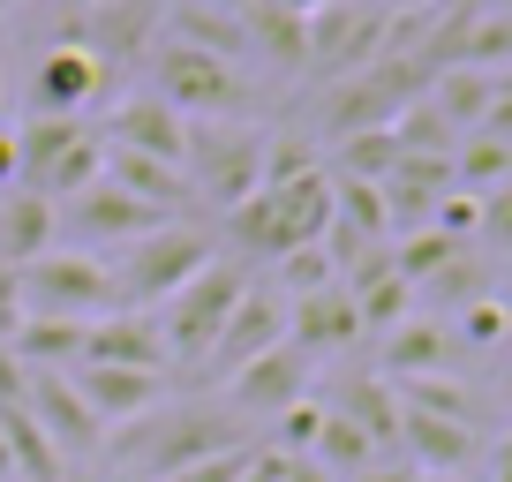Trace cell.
<instances>
[{
    "label": "cell",
    "mask_w": 512,
    "mask_h": 482,
    "mask_svg": "<svg viewBox=\"0 0 512 482\" xmlns=\"http://www.w3.org/2000/svg\"><path fill=\"white\" fill-rule=\"evenodd\" d=\"M219 452H249V422L226 400H159L144 422L113 430V460H121L113 475L166 482L196 460H219Z\"/></svg>",
    "instance_id": "obj_1"
},
{
    "label": "cell",
    "mask_w": 512,
    "mask_h": 482,
    "mask_svg": "<svg viewBox=\"0 0 512 482\" xmlns=\"http://www.w3.org/2000/svg\"><path fill=\"white\" fill-rule=\"evenodd\" d=\"M211 264H219V241H211L204 226L166 219V226H151L144 241L121 249V264H113V302L151 317V309H166L196 272H211Z\"/></svg>",
    "instance_id": "obj_2"
},
{
    "label": "cell",
    "mask_w": 512,
    "mask_h": 482,
    "mask_svg": "<svg viewBox=\"0 0 512 482\" xmlns=\"http://www.w3.org/2000/svg\"><path fill=\"white\" fill-rule=\"evenodd\" d=\"M16 287H23V317H53V324H91L106 309H121L113 302V264L91 249H46L16 272Z\"/></svg>",
    "instance_id": "obj_3"
},
{
    "label": "cell",
    "mask_w": 512,
    "mask_h": 482,
    "mask_svg": "<svg viewBox=\"0 0 512 482\" xmlns=\"http://www.w3.org/2000/svg\"><path fill=\"white\" fill-rule=\"evenodd\" d=\"M181 174L196 196H211L219 211L249 204L264 189V136L241 129V121H189V151H181Z\"/></svg>",
    "instance_id": "obj_4"
},
{
    "label": "cell",
    "mask_w": 512,
    "mask_h": 482,
    "mask_svg": "<svg viewBox=\"0 0 512 482\" xmlns=\"http://www.w3.org/2000/svg\"><path fill=\"white\" fill-rule=\"evenodd\" d=\"M249 287H256V279L241 272V264H211V272H196V279H189V287H181L166 309H151V317H159L166 354H174V362H196V370H204V354L219 347L226 317L241 309V294H249Z\"/></svg>",
    "instance_id": "obj_5"
},
{
    "label": "cell",
    "mask_w": 512,
    "mask_h": 482,
    "mask_svg": "<svg viewBox=\"0 0 512 482\" xmlns=\"http://www.w3.org/2000/svg\"><path fill=\"white\" fill-rule=\"evenodd\" d=\"M151 91L166 98V106L181 113V121H226V113L241 106V68L234 61H219V53H196V46H151Z\"/></svg>",
    "instance_id": "obj_6"
},
{
    "label": "cell",
    "mask_w": 512,
    "mask_h": 482,
    "mask_svg": "<svg viewBox=\"0 0 512 482\" xmlns=\"http://www.w3.org/2000/svg\"><path fill=\"white\" fill-rule=\"evenodd\" d=\"M384 53V8H347V0H324L309 16V68L332 83L362 76L369 61Z\"/></svg>",
    "instance_id": "obj_7"
},
{
    "label": "cell",
    "mask_w": 512,
    "mask_h": 482,
    "mask_svg": "<svg viewBox=\"0 0 512 482\" xmlns=\"http://www.w3.org/2000/svg\"><path fill=\"white\" fill-rule=\"evenodd\" d=\"M23 407H31V422L46 430V445L61 452V460H91V452L106 445V422L91 415V400L76 392V377H68V370H31Z\"/></svg>",
    "instance_id": "obj_8"
},
{
    "label": "cell",
    "mask_w": 512,
    "mask_h": 482,
    "mask_svg": "<svg viewBox=\"0 0 512 482\" xmlns=\"http://www.w3.org/2000/svg\"><path fill=\"white\" fill-rule=\"evenodd\" d=\"M309 370H317V362H309L302 347H287V339H279L272 354H256L249 370L226 377V407H234L241 422H279L294 400H309Z\"/></svg>",
    "instance_id": "obj_9"
},
{
    "label": "cell",
    "mask_w": 512,
    "mask_h": 482,
    "mask_svg": "<svg viewBox=\"0 0 512 482\" xmlns=\"http://www.w3.org/2000/svg\"><path fill=\"white\" fill-rule=\"evenodd\" d=\"M151 226H166V219L151 204H136L128 189H113V181H98V189H83L76 204H61V234H76V249H91V257L144 241Z\"/></svg>",
    "instance_id": "obj_10"
},
{
    "label": "cell",
    "mask_w": 512,
    "mask_h": 482,
    "mask_svg": "<svg viewBox=\"0 0 512 482\" xmlns=\"http://www.w3.org/2000/svg\"><path fill=\"white\" fill-rule=\"evenodd\" d=\"M166 339H159V317L144 309H106V317L83 324V362L76 370H144V377H166Z\"/></svg>",
    "instance_id": "obj_11"
},
{
    "label": "cell",
    "mask_w": 512,
    "mask_h": 482,
    "mask_svg": "<svg viewBox=\"0 0 512 482\" xmlns=\"http://www.w3.org/2000/svg\"><path fill=\"white\" fill-rule=\"evenodd\" d=\"M279 339H287V302H279L272 287H249V294H241V309L226 317L219 347L204 354V377H211V385H226L234 370H249L256 354H272Z\"/></svg>",
    "instance_id": "obj_12"
},
{
    "label": "cell",
    "mask_w": 512,
    "mask_h": 482,
    "mask_svg": "<svg viewBox=\"0 0 512 482\" xmlns=\"http://www.w3.org/2000/svg\"><path fill=\"white\" fill-rule=\"evenodd\" d=\"M98 136H106L113 151H144V159H166V166H181V151H189V121H181L159 91H128L121 106L98 121Z\"/></svg>",
    "instance_id": "obj_13"
},
{
    "label": "cell",
    "mask_w": 512,
    "mask_h": 482,
    "mask_svg": "<svg viewBox=\"0 0 512 482\" xmlns=\"http://www.w3.org/2000/svg\"><path fill=\"white\" fill-rule=\"evenodd\" d=\"M106 91V68H98L91 46H53L46 61L31 68V113H61V121H83V106H98Z\"/></svg>",
    "instance_id": "obj_14"
},
{
    "label": "cell",
    "mask_w": 512,
    "mask_h": 482,
    "mask_svg": "<svg viewBox=\"0 0 512 482\" xmlns=\"http://www.w3.org/2000/svg\"><path fill=\"white\" fill-rule=\"evenodd\" d=\"M452 324L445 317H407L384 332V354H377V377L384 385H415V377H445L452 370Z\"/></svg>",
    "instance_id": "obj_15"
},
{
    "label": "cell",
    "mask_w": 512,
    "mask_h": 482,
    "mask_svg": "<svg viewBox=\"0 0 512 482\" xmlns=\"http://www.w3.org/2000/svg\"><path fill=\"white\" fill-rule=\"evenodd\" d=\"M475 452H482V430L400 407V460L415 467V475H467V467H475Z\"/></svg>",
    "instance_id": "obj_16"
},
{
    "label": "cell",
    "mask_w": 512,
    "mask_h": 482,
    "mask_svg": "<svg viewBox=\"0 0 512 482\" xmlns=\"http://www.w3.org/2000/svg\"><path fill=\"white\" fill-rule=\"evenodd\" d=\"M347 339H362V317H354L347 287H317V294H302V302H287V347H302L309 362H317V354H339Z\"/></svg>",
    "instance_id": "obj_17"
},
{
    "label": "cell",
    "mask_w": 512,
    "mask_h": 482,
    "mask_svg": "<svg viewBox=\"0 0 512 482\" xmlns=\"http://www.w3.org/2000/svg\"><path fill=\"white\" fill-rule=\"evenodd\" d=\"M452 196V159H407L384 174V211H392V241L415 234V226H430V211Z\"/></svg>",
    "instance_id": "obj_18"
},
{
    "label": "cell",
    "mask_w": 512,
    "mask_h": 482,
    "mask_svg": "<svg viewBox=\"0 0 512 482\" xmlns=\"http://www.w3.org/2000/svg\"><path fill=\"white\" fill-rule=\"evenodd\" d=\"M68 377H76V392L91 400V415L106 422V430H128V422H144L151 407L166 400V385L144 377V370H68Z\"/></svg>",
    "instance_id": "obj_19"
},
{
    "label": "cell",
    "mask_w": 512,
    "mask_h": 482,
    "mask_svg": "<svg viewBox=\"0 0 512 482\" xmlns=\"http://www.w3.org/2000/svg\"><path fill=\"white\" fill-rule=\"evenodd\" d=\"M46 249H61V211H53L46 196L16 189L8 204H0V264H8V272H23V264L46 257Z\"/></svg>",
    "instance_id": "obj_20"
},
{
    "label": "cell",
    "mask_w": 512,
    "mask_h": 482,
    "mask_svg": "<svg viewBox=\"0 0 512 482\" xmlns=\"http://www.w3.org/2000/svg\"><path fill=\"white\" fill-rule=\"evenodd\" d=\"M106 181H113V189H128L136 204H151L159 219H174V211L196 196L181 166H166V159H144V151H113V144H106Z\"/></svg>",
    "instance_id": "obj_21"
},
{
    "label": "cell",
    "mask_w": 512,
    "mask_h": 482,
    "mask_svg": "<svg viewBox=\"0 0 512 482\" xmlns=\"http://www.w3.org/2000/svg\"><path fill=\"white\" fill-rule=\"evenodd\" d=\"M324 407H332V415H347L377 452H400V392L384 385V377H347Z\"/></svg>",
    "instance_id": "obj_22"
},
{
    "label": "cell",
    "mask_w": 512,
    "mask_h": 482,
    "mask_svg": "<svg viewBox=\"0 0 512 482\" xmlns=\"http://www.w3.org/2000/svg\"><path fill=\"white\" fill-rule=\"evenodd\" d=\"M317 121H324V136H332V144H347V136L392 129V121H400V106H392L369 76H347V83H332V98L317 106Z\"/></svg>",
    "instance_id": "obj_23"
},
{
    "label": "cell",
    "mask_w": 512,
    "mask_h": 482,
    "mask_svg": "<svg viewBox=\"0 0 512 482\" xmlns=\"http://www.w3.org/2000/svg\"><path fill=\"white\" fill-rule=\"evenodd\" d=\"M91 38H98V46H91L98 68L151 53V38H159V0H113V8H98V16H91Z\"/></svg>",
    "instance_id": "obj_24"
},
{
    "label": "cell",
    "mask_w": 512,
    "mask_h": 482,
    "mask_svg": "<svg viewBox=\"0 0 512 482\" xmlns=\"http://www.w3.org/2000/svg\"><path fill=\"white\" fill-rule=\"evenodd\" d=\"M166 38H174V46H196V53H219V61L249 53V31H241V16H226V8H204V0H174Z\"/></svg>",
    "instance_id": "obj_25"
},
{
    "label": "cell",
    "mask_w": 512,
    "mask_h": 482,
    "mask_svg": "<svg viewBox=\"0 0 512 482\" xmlns=\"http://www.w3.org/2000/svg\"><path fill=\"white\" fill-rule=\"evenodd\" d=\"M98 181H106V136H98V121H91V136H83V144H68L61 159L31 181V196H46V204L61 211V204H76L83 189H98Z\"/></svg>",
    "instance_id": "obj_26"
},
{
    "label": "cell",
    "mask_w": 512,
    "mask_h": 482,
    "mask_svg": "<svg viewBox=\"0 0 512 482\" xmlns=\"http://www.w3.org/2000/svg\"><path fill=\"white\" fill-rule=\"evenodd\" d=\"M241 31H249V46L272 68H309V16H287L272 0H256L249 16H241Z\"/></svg>",
    "instance_id": "obj_27"
},
{
    "label": "cell",
    "mask_w": 512,
    "mask_h": 482,
    "mask_svg": "<svg viewBox=\"0 0 512 482\" xmlns=\"http://www.w3.org/2000/svg\"><path fill=\"white\" fill-rule=\"evenodd\" d=\"M490 76H482V68H437L430 76V106L445 113V129L452 136H475L482 129V113H490Z\"/></svg>",
    "instance_id": "obj_28"
},
{
    "label": "cell",
    "mask_w": 512,
    "mask_h": 482,
    "mask_svg": "<svg viewBox=\"0 0 512 482\" xmlns=\"http://www.w3.org/2000/svg\"><path fill=\"white\" fill-rule=\"evenodd\" d=\"M83 136H91V121H61V113H31V129L16 136V181L31 189V181L46 174V166L61 159L68 144H83Z\"/></svg>",
    "instance_id": "obj_29"
},
{
    "label": "cell",
    "mask_w": 512,
    "mask_h": 482,
    "mask_svg": "<svg viewBox=\"0 0 512 482\" xmlns=\"http://www.w3.org/2000/svg\"><path fill=\"white\" fill-rule=\"evenodd\" d=\"M512 181V144H497V136H460V151H452V189L467 196H497Z\"/></svg>",
    "instance_id": "obj_30"
},
{
    "label": "cell",
    "mask_w": 512,
    "mask_h": 482,
    "mask_svg": "<svg viewBox=\"0 0 512 482\" xmlns=\"http://www.w3.org/2000/svg\"><path fill=\"white\" fill-rule=\"evenodd\" d=\"M309 460H317L324 475H339V482H347V475H362L369 460H384V452L369 445V437L354 430L347 415H332V407H324V430H317V445H309Z\"/></svg>",
    "instance_id": "obj_31"
},
{
    "label": "cell",
    "mask_w": 512,
    "mask_h": 482,
    "mask_svg": "<svg viewBox=\"0 0 512 482\" xmlns=\"http://www.w3.org/2000/svg\"><path fill=\"white\" fill-rule=\"evenodd\" d=\"M452 257H460V241H452V234H437V226H415V234H400V241H392V272H400L407 287H430V279L445 272Z\"/></svg>",
    "instance_id": "obj_32"
},
{
    "label": "cell",
    "mask_w": 512,
    "mask_h": 482,
    "mask_svg": "<svg viewBox=\"0 0 512 482\" xmlns=\"http://www.w3.org/2000/svg\"><path fill=\"white\" fill-rule=\"evenodd\" d=\"M400 392V407H415V415H437V422H467L475 430V392L460 385V377H415V385H392Z\"/></svg>",
    "instance_id": "obj_33"
},
{
    "label": "cell",
    "mask_w": 512,
    "mask_h": 482,
    "mask_svg": "<svg viewBox=\"0 0 512 482\" xmlns=\"http://www.w3.org/2000/svg\"><path fill=\"white\" fill-rule=\"evenodd\" d=\"M392 166H400V136H392V129H369V136H347V144H339V166H332V174L377 181V189H384V174H392Z\"/></svg>",
    "instance_id": "obj_34"
},
{
    "label": "cell",
    "mask_w": 512,
    "mask_h": 482,
    "mask_svg": "<svg viewBox=\"0 0 512 482\" xmlns=\"http://www.w3.org/2000/svg\"><path fill=\"white\" fill-rule=\"evenodd\" d=\"M482 294H490V272H482V264L467 257V249H460V257H452L445 272L430 279V302H437V309H452V317H460V309H475Z\"/></svg>",
    "instance_id": "obj_35"
},
{
    "label": "cell",
    "mask_w": 512,
    "mask_h": 482,
    "mask_svg": "<svg viewBox=\"0 0 512 482\" xmlns=\"http://www.w3.org/2000/svg\"><path fill=\"white\" fill-rule=\"evenodd\" d=\"M505 339H512V309L497 302V294H482L475 309L452 317V347H505Z\"/></svg>",
    "instance_id": "obj_36"
},
{
    "label": "cell",
    "mask_w": 512,
    "mask_h": 482,
    "mask_svg": "<svg viewBox=\"0 0 512 482\" xmlns=\"http://www.w3.org/2000/svg\"><path fill=\"white\" fill-rule=\"evenodd\" d=\"M317 430H324V400H294L287 415H279V452H287V460H309Z\"/></svg>",
    "instance_id": "obj_37"
},
{
    "label": "cell",
    "mask_w": 512,
    "mask_h": 482,
    "mask_svg": "<svg viewBox=\"0 0 512 482\" xmlns=\"http://www.w3.org/2000/svg\"><path fill=\"white\" fill-rule=\"evenodd\" d=\"M482 249H497V257H512V181L497 196H482V226H475Z\"/></svg>",
    "instance_id": "obj_38"
},
{
    "label": "cell",
    "mask_w": 512,
    "mask_h": 482,
    "mask_svg": "<svg viewBox=\"0 0 512 482\" xmlns=\"http://www.w3.org/2000/svg\"><path fill=\"white\" fill-rule=\"evenodd\" d=\"M430 226L437 234H452V241H475V226H482V196H467V189H452L445 204L430 211Z\"/></svg>",
    "instance_id": "obj_39"
},
{
    "label": "cell",
    "mask_w": 512,
    "mask_h": 482,
    "mask_svg": "<svg viewBox=\"0 0 512 482\" xmlns=\"http://www.w3.org/2000/svg\"><path fill=\"white\" fill-rule=\"evenodd\" d=\"M249 452H256V445H249ZM249 452H219V460H196V467H181V475H166V482H241Z\"/></svg>",
    "instance_id": "obj_40"
},
{
    "label": "cell",
    "mask_w": 512,
    "mask_h": 482,
    "mask_svg": "<svg viewBox=\"0 0 512 482\" xmlns=\"http://www.w3.org/2000/svg\"><path fill=\"white\" fill-rule=\"evenodd\" d=\"M16 332H23V287H16V272L0 264V347H16Z\"/></svg>",
    "instance_id": "obj_41"
},
{
    "label": "cell",
    "mask_w": 512,
    "mask_h": 482,
    "mask_svg": "<svg viewBox=\"0 0 512 482\" xmlns=\"http://www.w3.org/2000/svg\"><path fill=\"white\" fill-rule=\"evenodd\" d=\"M23 385H31L23 354H16V347H0V407H23Z\"/></svg>",
    "instance_id": "obj_42"
},
{
    "label": "cell",
    "mask_w": 512,
    "mask_h": 482,
    "mask_svg": "<svg viewBox=\"0 0 512 482\" xmlns=\"http://www.w3.org/2000/svg\"><path fill=\"white\" fill-rule=\"evenodd\" d=\"M347 482H422V475H415V467L400 460V452H384V460H369L362 475H347Z\"/></svg>",
    "instance_id": "obj_43"
},
{
    "label": "cell",
    "mask_w": 512,
    "mask_h": 482,
    "mask_svg": "<svg viewBox=\"0 0 512 482\" xmlns=\"http://www.w3.org/2000/svg\"><path fill=\"white\" fill-rule=\"evenodd\" d=\"M241 482H287V452H249Z\"/></svg>",
    "instance_id": "obj_44"
},
{
    "label": "cell",
    "mask_w": 512,
    "mask_h": 482,
    "mask_svg": "<svg viewBox=\"0 0 512 482\" xmlns=\"http://www.w3.org/2000/svg\"><path fill=\"white\" fill-rule=\"evenodd\" d=\"M490 482H512V430L497 437V452H490Z\"/></svg>",
    "instance_id": "obj_45"
},
{
    "label": "cell",
    "mask_w": 512,
    "mask_h": 482,
    "mask_svg": "<svg viewBox=\"0 0 512 482\" xmlns=\"http://www.w3.org/2000/svg\"><path fill=\"white\" fill-rule=\"evenodd\" d=\"M287 482H339V475H324L317 460H287Z\"/></svg>",
    "instance_id": "obj_46"
},
{
    "label": "cell",
    "mask_w": 512,
    "mask_h": 482,
    "mask_svg": "<svg viewBox=\"0 0 512 482\" xmlns=\"http://www.w3.org/2000/svg\"><path fill=\"white\" fill-rule=\"evenodd\" d=\"M8 181H16V136L0 129V189H8Z\"/></svg>",
    "instance_id": "obj_47"
},
{
    "label": "cell",
    "mask_w": 512,
    "mask_h": 482,
    "mask_svg": "<svg viewBox=\"0 0 512 482\" xmlns=\"http://www.w3.org/2000/svg\"><path fill=\"white\" fill-rule=\"evenodd\" d=\"M272 8H287V16H317L324 0H272Z\"/></svg>",
    "instance_id": "obj_48"
},
{
    "label": "cell",
    "mask_w": 512,
    "mask_h": 482,
    "mask_svg": "<svg viewBox=\"0 0 512 482\" xmlns=\"http://www.w3.org/2000/svg\"><path fill=\"white\" fill-rule=\"evenodd\" d=\"M490 91H497V98H512V68H497V76H490Z\"/></svg>",
    "instance_id": "obj_49"
},
{
    "label": "cell",
    "mask_w": 512,
    "mask_h": 482,
    "mask_svg": "<svg viewBox=\"0 0 512 482\" xmlns=\"http://www.w3.org/2000/svg\"><path fill=\"white\" fill-rule=\"evenodd\" d=\"M68 8H76V16H98V8H113V0H68Z\"/></svg>",
    "instance_id": "obj_50"
},
{
    "label": "cell",
    "mask_w": 512,
    "mask_h": 482,
    "mask_svg": "<svg viewBox=\"0 0 512 482\" xmlns=\"http://www.w3.org/2000/svg\"><path fill=\"white\" fill-rule=\"evenodd\" d=\"M497 302H505V309H512V257H505V294H497Z\"/></svg>",
    "instance_id": "obj_51"
},
{
    "label": "cell",
    "mask_w": 512,
    "mask_h": 482,
    "mask_svg": "<svg viewBox=\"0 0 512 482\" xmlns=\"http://www.w3.org/2000/svg\"><path fill=\"white\" fill-rule=\"evenodd\" d=\"M505 385H512V339H505Z\"/></svg>",
    "instance_id": "obj_52"
},
{
    "label": "cell",
    "mask_w": 512,
    "mask_h": 482,
    "mask_svg": "<svg viewBox=\"0 0 512 482\" xmlns=\"http://www.w3.org/2000/svg\"><path fill=\"white\" fill-rule=\"evenodd\" d=\"M422 482H467V475H422Z\"/></svg>",
    "instance_id": "obj_53"
},
{
    "label": "cell",
    "mask_w": 512,
    "mask_h": 482,
    "mask_svg": "<svg viewBox=\"0 0 512 482\" xmlns=\"http://www.w3.org/2000/svg\"><path fill=\"white\" fill-rule=\"evenodd\" d=\"M106 482H136V475H106Z\"/></svg>",
    "instance_id": "obj_54"
},
{
    "label": "cell",
    "mask_w": 512,
    "mask_h": 482,
    "mask_svg": "<svg viewBox=\"0 0 512 482\" xmlns=\"http://www.w3.org/2000/svg\"><path fill=\"white\" fill-rule=\"evenodd\" d=\"M68 482H98V475H68Z\"/></svg>",
    "instance_id": "obj_55"
},
{
    "label": "cell",
    "mask_w": 512,
    "mask_h": 482,
    "mask_svg": "<svg viewBox=\"0 0 512 482\" xmlns=\"http://www.w3.org/2000/svg\"><path fill=\"white\" fill-rule=\"evenodd\" d=\"M497 8H505V16H512V0H497Z\"/></svg>",
    "instance_id": "obj_56"
},
{
    "label": "cell",
    "mask_w": 512,
    "mask_h": 482,
    "mask_svg": "<svg viewBox=\"0 0 512 482\" xmlns=\"http://www.w3.org/2000/svg\"><path fill=\"white\" fill-rule=\"evenodd\" d=\"M0 106H8V91H0Z\"/></svg>",
    "instance_id": "obj_57"
}]
</instances>
